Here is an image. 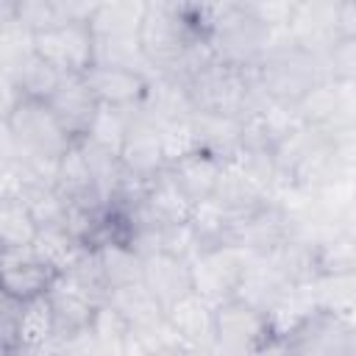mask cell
<instances>
[{
    "instance_id": "30",
    "label": "cell",
    "mask_w": 356,
    "mask_h": 356,
    "mask_svg": "<svg viewBox=\"0 0 356 356\" xmlns=\"http://www.w3.org/2000/svg\"><path fill=\"white\" fill-rule=\"evenodd\" d=\"M145 0H122L97 6V11L89 19L95 39H120V36H139L142 17H145Z\"/></svg>"
},
{
    "instance_id": "38",
    "label": "cell",
    "mask_w": 356,
    "mask_h": 356,
    "mask_svg": "<svg viewBox=\"0 0 356 356\" xmlns=\"http://www.w3.org/2000/svg\"><path fill=\"white\" fill-rule=\"evenodd\" d=\"M159 131H161V147H164L167 164H172V161H178V159H184V156H189V153L197 150L192 117L164 122V125H159Z\"/></svg>"
},
{
    "instance_id": "4",
    "label": "cell",
    "mask_w": 356,
    "mask_h": 356,
    "mask_svg": "<svg viewBox=\"0 0 356 356\" xmlns=\"http://www.w3.org/2000/svg\"><path fill=\"white\" fill-rule=\"evenodd\" d=\"M186 89L195 103V111L239 117L245 89H248V67H236L214 56L211 61H206L200 70L189 75Z\"/></svg>"
},
{
    "instance_id": "5",
    "label": "cell",
    "mask_w": 356,
    "mask_h": 356,
    "mask_svg": "<svg viewBox=\"0 0 356 356\" xmlns=\"http://www.w3.org/2000/svg\"><path fill=\"white\" fill-rule=\"evenodd\" d=\"M250 259H253V253H248L239 245H217V248L200 250L189 261L195 292L203 295L206 300H211L214 306L228 298H236Z\"/></svg>"
},
{
    "instance_id": "15",
    "label": "cell",
    "mask_w": 356,
    "mask_h": 356,
    "mask_svg": "<svg viewBox=\"0 0 356 356\" xmlns=\"http://www.w3.org/2000/svg\"><path fill=\"white\" fill-rule=\"evenodd\" d=\"M142 281L147 284V289L159 298V303L164 306V312L181 300L184 295H189L195 289L192 281V264L181 256H172L167 250H156L150 256H145V273Z\"/></svg>"
},
{
    "instance_id": "31",
    "label": "cell",
    "mask_w": 356,
    "mask_h": 356,
    "mask_svg": "<svg viewBox=\"0 0 356 356\" xmlns=\"http://www.w3.org/2000/svg\"><path fill=\"white\" fill-rule=\"evenodd\" d=\"M33 250L56 273H67L78 261V256L86 250V245L78 242L67 231V225H42L36 239H33Z\"/></svg>"
},
{
    "instance_id": "34",
    "label": "cell",
    "mask_w": 356,
    "mask_h": 356,
    "mask_svg": "<svg viewBox=\"0 0 356 356\" xmlns=\"http://www.w3.org/2000/svg\"><path fill=\"white\" fill-rule=\"evenodd\" d=\"M3 19H14L31 36L44 33L64 22L53 0H3Z\"/></svg>"
},
{
    "instance_id": "14",
    "label": "cell",
    "mask_w": 356,
    "mask_h": 356,
    "mask_svg": "<svg viewBox=\"0 0 356 356\" xmlns=\"http://www.w3.org/2000/svg\"><path fill=\"white\" fill-rule=\"evenodd\" d=\"M47 106L53 108V114L58 117V122L64 125V131L72 139H83L92 128V120L100 108V100L92 92L86 75H64L58 89L50 95Z\"/></svg>"
},
{
    "instance_id": "2",
    "label": "cell",
    "mask_w": 356,
    "mask_h": 356,
    "mask_svg": "<svg viewBox=\"0 0 356 356\" xmlns=\"http://www.w3.org/2000/svg\"><path fill=\"white\" fill-rule=\"evenodd\" d=\"M3 122H6V156L58 161L75 142L64 131L47 100L19 97L3 114Z\"/></svg>"
},
{
    "instance_id": "19",
    "label": "cell",
    "mask_w": 356,
    "mask_h": 356,
    "mask_svg": "<svg viewBox=\"0 0 356 356\" xmlns=\"http://www.w3.org/2000/svg\"><path fill=\"white\" fill-rule=\"evenodd\" d=\"M211 197H217L225 209L245 217V214H250L253 209H259L261 203L270 200V186L256 181L236 159H228V161H222L217 189H214Z\"/></svg>"
},
{
    "instance_id": "10",
    "label": "cell",
    "mask_w": 356,
    "mask_h": 356,
    "mask_svg": "<svg viewBox=\"0 0 356 356\" xmlns=\"http://www.w3.org/2000/svg\"><path fill=\"white\" fill-rule=\"evenodd\" d=\"M289 236H295V217L284 203L270 197L267 203H261L239 220L234 245L245 248L253 256H267Z\"/></svg>"
},
{
    "instance_id": "27",
    "label": "cell",
    "mask_w": 356,
    "mask_h": 356,
    "mask_svg": "<svg viewBox=\"0 0 356 356\" xmlns=\"http://www.w3.org/2000/svg\"><path fill=\"white\" fill-rule=\"evenodd\" d=\"M289 289H295V286L264 256H253L250 264H248V270H245V278L239 284L236 298L248 300L250 306H256L259 312L267 314Z\"/></svg>"
},
{
    "instance_id": "32",
    "label": "cell",
    "mask_w": 356,
    "mask_h": 356,
    "mask_svg": "<svg viewBox=\"0 0 356 356\" xmlns=\"http://www.w3.org/2000/svg\"><path fill=\"white\" fill-rule=\"evenodd\" d=\"M39 234V222L19 195H3L0 200V245L3 248H28Z\"/></svg>"
},
{
    "instance_id": "7",
    "label": "cell",
    "mask_w": 356,
    "mask_h": 356,
    "mask_svg": "<svg viewBox=\"0 0 356 356\" xmlns=\"http://www.w3.org/2000/svg\"><path fill=\"white\" fill-rule=\"evenodd\" d=\"M298 114L306 125L323 131H342L356 128V81L325 78L320 81L300 103Z\"/></svg>"
},
{
    "instance_id": "9",
    "label": "cell",
    "mask_w": 356,
    "mask_h": 356,
    "mask_svg": "<svg viewBox=\"0 0 356 356\" xmlns=\"http://www.w3.org/2000/svg\"><path fill=\"white\" fill-rule=\"evenodd\" d=\"M33 50L64 75H83L95 64V36L89 22H61L33 36Z\"/></svg>"
},
{
    "instance_id": "33",
    "label": "cell",
    "mask_w": 356,
    "mask_h": 356,
    "mask_svg": "<svg viewBox=\"0 0 356 356\" xmlns=\"http://www.w3.org/2000/svg\"><path fill=\"white\" fill-rule=\"evenodd\" d=\"M97 253H100L103 273H106V281L111 289L142 281L145 256L139 250H134L128 242H103V245H97Z\"/></svg>"
},
{
    "instance_id": "25",
    "label": "cell",
    "mask_w": 356,
    "mask_h": 356,
    "mask_svg": "<svg viewBox=\"0 0 356 356\" xmlns=\"http://www.w3.org/2000/svg\"><path fill=\"white\" fill-rule=\"evenodd\" d=\"M239 220H242V214L225 209L217 197L197 200L192 206V214H189V225L200 242V250L217 248V245H234Z\"/></svg>"
},
{
    "instance_id": "36",
    "label": "cell",
    "mask_w": 356,
    "mask_h": 356,
    "mask_svg": "<svg viewBox=\"0 0 356 356\" xmlns=\"http://www.w3.org/2000/svg\"><path fill=\"white\" fill-rule=\"evenodd\" d=\"M131 114H134V106H108V103H100L86 139H92V142H97V145L120 153L122 150V142H125V134H128V125H131Z\"/></svg>"
},
{
    "instance_id": "24",
    "label": "cell",
    "mask_w": 356,
    "mask_h": 356,
    "mask_svg": "<svg viewBox=\"0 0 356 356\" xmlns=\"http://www.w3.org/2000/svg\"><path fill=\"white\" fill-rule=\"evenodd\" d=\"M292 286H306L317 275H323V261H320V248L312 239L303 236H289L284 245H278L273 253L264 256Z\"/></svg>"
},
{
    "instance_id": "18",
    "label": "cell",
    "mask_w": 356,
    "mask_h": 356,
    "mask_svg": "<svg viewBox=\"0 0 356 356\" xmlns=\"http://www.w3.org/2000/svg\"><path fill=\"white\" fill-rule=\"evenodd\" d=\"M192 128H195V142H197L200 153L228 161L242 150V117L195 111Z\"/></svg>"
},
{
    "instance_id": "6",
    "label": "cell",
    "mask_w": 356,
    "mask_h": 356,
    "mask_svg": "<svg viewBox=\"0 0 356 356\" xmlns=\"http://www.w3.org/2000/svg\"><path fill=\"white\" fill-rule=\"evenodd\" d=\"M214 339L222 353L267 350L273 334L267 314L242 298H228L214 306Z\"/></svg>"
},
{
    "instance_id": "35",
    "label": "cell",
    "mask_w": 356,
    "mask_h": 356,
    "mask_svg": "<svg viewBox=\"0 0 356 356\" xmlns=\"http://www.w3.org/2000/svg\"><path fill=\"white\" fill-rule=\"evenodd\" d=\"M17 195L25 200V206L31 209L33 220L39 222V228L42 225H64L70 203L53 184H28Z\"/></svg>"
},
{
    "instance_id": "16",
    "label": "cell",
    "mask_w": 356,
    "mask_h": 356,
    "mask_svg": "<svg viewBox=\"0 0 356 356\" xmlns=\"http://www.w3.org/2000/svg\"><path fill=\"white\" fill-rule=\"evenodd\" d=\"M167 323L195 350H217V339H214V303L206 300L203 295H197L195 289L167 309Z\"/></svg>"
},
{
    "instance_id": "44",
    "label": "cell",
    "mask_w": 356,
    "mask_h": 356,
    "mask_svg": "<svg viewBox=\"0 0 356 356\" xmlns=\"http://www.w3.org/2000/svg\"><path fill=\"white\" fill-rule=\"evenodd\" d=\"M342 3H356V0H342Z\"/></svg>"
},
{
    "instance_id": "17",
    "label": "cell",
    "mask_w": 356,
    "mask_h": 356,
    "mask_svg": "<svg viewBox=\"0 0 356 356\" xmlns=\"http://www.w3.org/2000/svg\"><path fill=\"white\" fill-rule=\"evenodd\" d=\"M83 75L92 92L97 95V100L108 106H136L150 83L147 75L125 67H111V64H92Z\"/></svg>"
},
{
    "instance_id": "20",
    "label": "cell",
    "mask_w": 356,
    "mask_h": 356,
    "mask_svg": "<svg viewBox=\"0 0 356 356\" xmlns=\"http://www.w3.org/2000/svg\"><path fill=\"white\" fill-rule=\"evenodd\" d=\"M3 78H8L22 97L50 100V95L58 89L64 72L31 47L19 58H14L11 64H3Z\"/></svg>"
},
{
    "instance_id": "3",
    "label": "cell",
    "mask_w": 356,
    "mask_h": 356,
    "mask_svg": "<svg viewBox=\"0 0 356 356\" xmlns=\"http://www.w3.org/2000/svg\"><path fill=\"white\" fill-rule=\"evenodd\" d=\"M281 31L284 28H270V25L259 22L256 17L245 14L234 3V8L211 28L209 44H211L214 56L222 58V61H228V64L256 67Z\"/></svg>"
},
{
    "instance_id": "42",
    "label": "cell",
    "mask_w": 356,
    "mask_h": 356,
    "mask_svg": "<svg viewBox=\"0 0 356 356\" xmlns=\"http://www.w3.org/2000/svg\"><path fill=\"white\" fill-rule=\"evenodd\" d=\"M53 3L61 11L64 22H89L100 6V0H53Z\"/></svg>"
},
{
    "instance_id": "8",
    "label": "cell",
    "mask_w": 356,
    "mask_h": 356,
    "mask_svg": "<svg viewBox=\"0 0 356 356\" xmlns=\"http://www.w3.org/2000/svg\"><path fill=\"white\" fill-rule=\"evenodd\" d=\"M286 33L300 47L325 58L342 39V0H298Z\"/></svg>"
},
{
    "instance_id": "23",
    "label": "cell",
    "mask_w": 356,
    "mask_h": 356,
    "mask_svg": "<svg viewBox=\"0 0 356 356\" xmlns=\"http://www.w3.org/2000/svg\"><path fill=\"white\" fill-rule=\"evenodd\" d=\"M56 339V314L50 306L47 292L22 300L17 317V342L14 353H42Z\"/></svg>"
},
{
    "instance_id": "39",
    "label": "cell",
    "mask_w": 356,
    "mask_h": 356,
    "mask_svg": "<svg viewBox=\"0 0 356 356\" xmlns=\"http://www.w3.org/2000/svg\"><path fill=\"white\" fill-rule=\"evenodd\" d=\"M298 0H236V6L270 28H286Z\"/></svg>"
},
{
    "instance_id": "22",
    "label": "cell",
    "mask_w": 356,
    "mask_h": 356,
    "mask_svg": "<svg viewBox=\"0 0 356 356\" xmlns=\"http://www.w3.org/2000/svg\"><path fill=\"white\" fill-rule=\"evenodd\" d=\"M56 189L67 197V203H81V206H95V209H106L108 203L100 197L89 161L83 156L81 142L75 139L70 145V150L61 156L58 161V172H56Z\"/></svg>"
},
{
    "instance_id": "37",
    "label": "cell",
    "mask_w": 356,
    "mask_h": 356,
    "mask_svg": "<svg viewBox=\"0 0 356 356\" xmlns=\"http://www.w3.org/2000/svg\"><path fill=\"white\" fill-rule=\"evenodd\" d=\"M89 331L95 334L100 353H125V339L131 334V323L122 317V312L111 300H106L97 306V312L89 323Z\"/></svg>"
},
{
    "instance_id": "40",
    "label": "cell",
    "mask_w": 356,
    "mask_h": 356,
    "mask_svg": "<svg viewBox=\"0 0 356 356\" xmlns=\"http://www.w3.org/2000/svg\"><path fill=\"white\" fill-rule=\"evenodd\" d=\"M161 250H167L172 256H181L186 261H192L200 253V242H197L189 220L186 222H172V225L161 228Z\"/></svg>"
},
{
    "instance_id": "11",
    "label": "cell",
    "mask_w": 356,
    "mask_h": 356,
    "mask_svg": "<svg viewBox=\"0 0 356 356\" xmlns=\"http://www.w3.org/2000/svg\"><path fill=\"white\" fill-rule=\"evenodd\" d=\"M47 298H50V306H53V314H56V337L58 339H67L83 328H89L95 312L100 303V298H95L75 275L70 273H58L47 289Z\"/></svg>"
},
{
    "instance_id": "29",
    "label": "cell",
    "mask_w": 356,
    "mask_h": 356,
    "mask_svg": "<svg viewBox=\"0 0 356 356\" xmlns=\"http://www.w3.org/2000/svg\"><path fill=\"white\" fill-rule=\"evenodd\" d=\"M303 289L309 292V298L314 300L317 309L356 317V270L323 273Z\"/></svg>"
},
{
    "instance_id": "1",
    "label": "cell",
    "mask_w": 356,
    "mask_h": 356,
    "mask_svg": "<svg viewBox=\"0 0 356 356\" xmlns=\"http://www.w3.org/2000/svg\"><path fill=\"white\" fill-rule=\"evenodd\" d=\"M256 72L264 81L267 92L278 103H289V106H298L320 81L328 78L325 58L300 47L286 33V28L275 36L270 50L261 56V61L256 64Z\"/></svg>"
},
{
    "instance_id": "41",
    "label": "cell",
    "mask_w": 356,
    "mask_h": 356,
    "mask_svg": "<svg viewBox=\"0 0 356 356\" xmlns=\"http://www.w3.org/2000/svg\"><path fill=\"white\" fill-rule=\"evenodd\" d=\"M328 78L356 81V36H342L325 56Z\"/></svg>"
},
{
    "instance_id": "26",
    "label": "cell",
    "mask_w": 356,
    "mask_h": 356,
    "mask_svg": "<svg viewBox=\"0 0 356 356\" xmlns=\"http://www.w3.org/2000/svg\"><path fill=\"white\" fill-rule=\"evenodd\" d=\"M220 170H222V161L209 156V153H189L172 164H167V172L172 175V181L181 186V192L197 203V200H206L214 195L217 189V178H220Z\"/></svg>"
},
{
    "instance_id": "43",
    "label": "cell",
    "mask_w": 356,
    "mask_h": 356,
    "mask_svg": "<svg viewBox=\"0 0 356 356\" xmlns=\"http://www.w3.org/2000/svg\"><path fill=\"white\" fill-rule=\"evenodd\" d=\"M342 36H356V3H342Z\"/></svg>"
},
{
    "instance_id": "13",
    "label": "cell",
    "mask_w": 356,
    "mask_h": 356,
    "mask_svg": "<svg viewBox=\"0 0 356 356\" xmlns=\"http://www.w3.org/2000/svg\"><path fill=\"white\" fill-rule=\"evenodd\" d=\"M120 159H122V164H125L128 172H134L136 178H145V181H150L153 175H159L167 167L164 147H161V131L139 108V103L134 106L131 125H128V134H125Z\"/></svg>"
},
{
    "instance_id": "28",
    "label": "cell",
    "mask_w": 356,
    "mask_h": 356,
    "mask_svg": "<svg viewBox=\"0 0 356 356\" xmlns=\"http://www.w3.org/2000/svg\"><path fill=\"white\" fill-rule=\"evenodd\" d=\"M108 300L122 312V317L131 323L134 331H150V328H156V325H161V323L167 320L164 306H161L159 298L147 289L145 281H136V284L111 289Z\"/></svg>"
},
{
    "instance_id": "21",
    "label": "cell",
    "mask_w": 356,
    "mask_h": 356,
    "mask_svg": "<svg viewBox=\"0 0 356 356\" xmlns=\"http://www.w3.org/2000/svg\"><path fill=\"white\" fill-rule=\"evenodd\" d=\"M139 108L156 125H164V122H172V120H186V117L195 114V103L189 97L186 83L172 78V75L150 78V83H147V89L139 100Z\"/></svg>"
},
{
    "instance_id": "12",
    "label": "cell",
    "mask_w": 356,
    "mask_h": 356,
    "mask_svg": "<svg viewBox=\"0 0 356 356\" xmlns=\"http://www.w3.org/2000/svg\"><path fill=\"white\" fill-rule=\"evenodd\" d=\"M56 275L58 273L36 256L33 245H28V248H3V256H0L3 295H11L17 300L44 295Z\"/></svg>"
}]
</instances>
